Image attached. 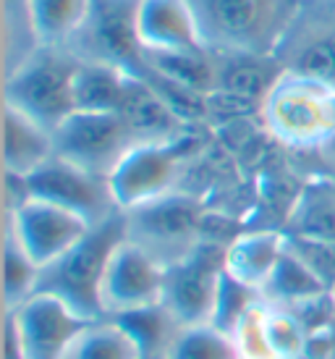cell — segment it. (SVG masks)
Segmentation results:
<instances>
[{
	"instance_id": "6da1fadb",
	"label": "cell",
	"mask_w": 335,
	"mask_h": 359,
	"mask_svg": "<svg viewBox=\"0 0 335 359\" xmlns=\"http://www.w3.org/2000/svg\"><path fill=\"white\" fill-rule=\"evenodd\" d=\"M207 50L275 58L301 0H189Z\"/></svg>"
},
{
	"instance_id": "7a4b0ae2",
	"label": "cell",
	"mask_w": 335,
	"mask_h": 359,
	"mask_svg": "<svg viewBox=\"0 0 335 359\" xmlns=\"http://www.w3.org/2000/svg\"><path fill=\"white\" fill-rule=\"evenodd\" d=\"M128 236L126 212H116L108 220L92 226L79 244H74L63 257L42 268L40 289L66 299L84 318L102 320V280L113 252Z\"/></svg>"
},
{
	"instance_id": "3957f363",
	"label": "cell",
	"mask_w": 335,
	"mask_h": 359,
	"mask_svg": "<svg viewBox=\"0 0 335 359\" xmlns=\"http://www.w3.org/2000/svg\"><path fill=\"white\" fill-rule=\"evenodd\" d=\"M259 113L273 140L294 150H322L335 137V90L301 74L283 71Z\"/></svg>"
},
{
	"instance_id": "277c9868",
	"label": "cell",
	"mask_w": 335,
	"mask_h": 359,
	"mask_svg": "<svg viewBox=\"0 0 335 359\" xmlns=\"http://www.w3.org/2000/svg\"><path fill=\"white\" fill-rule=\"evenodd\" d=\"M79 55L69 48L37 45L29 58L8 76L6 105L19 108L21 113L40 121L42 126L55 129L60 121L76 110L74 105V74Z\"/></svg>"
},
{
	"instance_id": "5b68a950",
	"label": "cell",
	"mask_w": 335,
	"mask_h": 359,
	"mask_svg": "<svg viewBox=\"0 0 335 359\" xmlns=\"http://www.w3.org/2000/svg\"><path fill=\"white\" fill-rule=\"evenodd\" d=\"M186 158V140L137 142L108 176L113 200L121 212H131L176 191L181 163Z\"/></svg>"
},
{
	"instance_id": "8992f818",
	"label": "cell",
	"mask_w": 335,
	"mask_h": 359,
	"mask_svg": "<svg viewBox=\"0 0 335 359\" xmlns=\"http://www.w3.org/2000/svg\"><path fill=\"white\" fill-rule=\"evenodd\" d=\"M223 273H226V247L207 241H199L189 255L165 265V286L160 304L170 312L178 328L212 320Z\"/></svg>"
},
{
	"instance_id": "52a82bcc",
	"label": "cell",
	"mask_w": 335,
	"mask_h": 359,
	"mask_svg": "<svg viewBox=\"0 0 335 359\" xmlns=\"http://www.w3.org/2000/svg\"><path fill=\"white\" fill-rule=\"evenodd\" d=\"M55 155L74 165L92 170L108 179L134 144L126 121L118 113H95V110H74L53 129Z\"/></svg>"
},
{
	"instance_id": "ba28073f",
	"label": "cell",
	"mask_w": 335,
	"mask_h": 359,
	"mask_svg": "<svg viewBox=\"0 0 335 359\" xmlns=\"http://www.w3.org/2000/svg\"><path fill=\"white\" fill-rule=\"evenodd\" d=\"M139 0H95L84 29L71 42V53L87 60L113 63L118 69L144 76V48L137 32Z\"/></svg>"
},
{
	"instance_id": "9c48e42d",
	"label": "cell",
	"mask_w": 335,
	"mask_h": 359,
	"mask_svg": "<svg viewBox=\"0 0 335 359\" xmlns=\"http://www.w3.org/2000/svg\"><path fill=\"white\" fill-rule=\"evenodd\" d=\"M278 66L335 90V0H301L275 53Z\"/></svg>"
},
{
	"instance_id": "30bf717a",
	"label": "cell",
	"mask_w": 335,
	"mask_h": 359,
	"mask_svg": "<svg viewBox=\"0 0 335 359\" xmlns=\"http://www.w3.org/2000/svg\"><path fill=\"white\" fill-rule=\"evenodd\" d=\"M6 318L19 336L24 359H63L81 330L95 323L48 291H34L19 307L6 309Z\"/></svg>"
},
{
	"instance_id": "8fae6325",
	"label": "cell",
	"mask_w": 335,
	"mask_h": 359,
	"mask_svg": "<svg viewBox=\"0 0 335 359\" xmlns=\"http://www.w3.org/2000/svg\"><path fill=\"white\" fill-rule=\"evenodd\" d=\"M128 239L149 250L160 262H176L197 247L202 208L186 194L170 191L144 208L126 212Z\"/></svg>"
},
{
	"instance_id": "7c38bea8",
	"label": "cell",
	"mask_w": 335,
	"mask_h": 359,
	"mask_svg": "<svg viewBox=\"0 0 335 359\" xmlns=\"http://www.w3.org/2000/svg\"><path fill=\"white\" fill-rule=\"evenodd\" d=\"M21 184H24L27 197H37V200L71 210L84 220H89L92 226L121 212L105 176H97L81 165H74L58 155L50 158L32 176L21 179Z\"/></svg>"
},
{
	"instance_id": "4fadbf2b",
	"label": "cell",
	"mask_w": 335,
	"mask_h": 359,
	"mask_svg": "<svg viewBox=\"0 0 335 359\" xmlns=\"http://www.w3.org/2000/svg\"><path fill=\"white\" fill-rule=\"evenodd\" d=\"M92 223L53 202L24 197L8 210V233L21 244L40 268L53 265L58 257L79 244L89 233Z\"/></svg>"
},
{
	"instance_id": "5bb4252c",
	"label": "cell",
	"mask_w": 335,
	"mask_h": 359,
	"mask_svg": "<svg viewBox=\"0 0 335 359\" xmlns=\"http://www.w3.org/2000/svg\"><path fill=\"white\" fill-rule=\"evenodd\" d=\"M165 262L134 239H123L116 247L102 280V312L118 318L134 309H144L163 302Z\"/></svg>"
},
{
	"instance_id": "9a60e30c",
	"label": "cell",
	"mask_w": 335,
	"mask_h": 359,
	"mask_svg": "<svg viewBox=\"0 0 335 359\" xmlns=\"http://www.w3.org/2000/svg\"><path fill=\"white\" fill-rule=\"evenodd\" d=\"M137 32L144 53H207L189 0H139Z\"/></svg>"
},
{
	"instance_id": "2e32d148",
	"label": "cell",
	"mask_w": 335,
	"mask_h": 359,
	"mask_svg": "<svg viewBox=\"0 0 335 359\" xmlns=\"http://www.w3.org/2000/svg\"><path fill=\"white\" fill-rule=\"evenodd\" d=\"M50 158H55V137L53 129L40 121L21 113L13 105L3 110V165L13 179H27L42 168Z\"/></svg>"
},
{
	"instance_id": "e0dca14e",
	"label": "cell",
	"mask_w": 335,
	"mask_h": 359,
	"mask_svg": "<svg viewBox=\"0 0 335 359\" xmlns=\"http://www.w3.org/2000/svg\"><path fill=\"white\" fill-rule=\"evenodd\" d=\"M118 116L126 121L137 142H168L181 137L184 121L170 110L160 92L144 76H131L121 100Z\"/></svg>"
},
{
	"instance_id": "ac0fdd59",
	"label": "cell",
	"mask_w": 335,
	"mask_h": 359,
	"mask_svg": "<svg viewBox=\"0 0 335 359\" xmlns=\"http://www.w3.org/2000/svg\"><path fill=\"white\" fill-rule=\"evenodd\" d=\"M325 294L327 283L317 276V270L291 244L283 252V257L278 259L275 270L270 273L265 286L259 289V297L267 304L280 309H291V312H296L299 307H306V304H315Z\"/></svg>"
},
{
	"instance_id": "d6986e66",
	"label": "cell",
	"mask_w": 335,
	"mask_h": 359,
	"mask_svg": "<svg viewBox=\"0 0 335 359\" xmlns=\"http://www.w3.org/2000/svg\"><path fill=\"white\" fill-rule=\"evenodd\" d=\"M286 250L288 236L280 231L238 233L236 239L226 247V273L259 291Z\"/></svg>"
},
{
	"instance_id": "ffe728a7",
	"label": "cell",
	"mask_w": 335,
	"mask_h": 359,
	"mask_svg": "<svg viewBox=\"0 0 335 359\" xmlns=\"http://www.w3.org/2000/svg\"><path fill=\"white\" fill-rule=\"evenodd\" d=\"M95 0H24L27 21L37 45L71 48L84 29Z\"/></svg>"
},
{
	"instance_id": "44dd1931",
	"label": "cell",
	"mask_w": 335,
	"mask_h": 359,
	"mask_svg": "<svg viewBox=\"0 0 335 359\" xmlns=\"http://www.w3.org/2000/svg\"><path fill=\"white\" fill-rule=\"evenodd\" d=\"M131 76L134 74H128L113 63L79 58V66L74 74V105L76 110L118 113Z\"/></svg>"
},
{
	"instance_id": "7402d4cb",
	"label": "cell",
	"mask_w": 335,
	"mask_h": 359,
	"mask_svg": "<svg viewBox=\"0 0 335 359\" xmlns=\"http://www.w3.org/2000/svg\"><path fill=\"white\" fill-rule=\"evenodd\" d=\"M217 58V87L215 90L238 95L244 100L262 105L267 92L273 90L283 69L275 58L262 55H238V53H215Z\"/></svg>"
},
{
	"instance_id": "603a6c76",
	"label": "cell",
	"mask_w": 335,
	"mask_h": 359,
	"mask_svg": "<svg viewBox=\"0 0 335 359\" xmlns=\"http://www.w3.org/2000/svg\"><path fill=\"white\" fill-rule=\"evenodd\" d=\"M294 239L335 244V181H312L288 215Z\"/></svg>"
},
{
	"instance_id": "cb8c5ba5",
	"label": "cell",
	"mask_w": 335,
	"mask_h": 359,
	"mask_svg": "<svg viewBox=\"0 0 335 359\" xmlns=\"http://www.w3.org/2000/svg\"><path fill=\"white\" fill-rule=\"evenodd\" d=\"M147 74L186 87L199 95H210L217 87L215 53H144Z\"/></svg>"
},
{
	"instance_id": "d4e9b609",
	"label": "cell",
	"mask_w": 335,
	"mask_h": 359,
	"mask_svg": "<svg viewBox=\"0 0 335 359\" xmlns=\"http://www.w3.org/2000/svg\"><path fill=\"white\" fill-rule=\"evenodd\" d=\"M63 359H144V351L118 320L102 318L81 330Z\"/></svg>"
},
{
	"instance_id": "484cf974",
	"label": "cell",
	"mask_w": 335,
	"mask_h": 359,
	"mask_svg": "<svg viewBox=\"0 0 335 359\" xmlns=\"http://www.w3.org/2000/svg\"><path fill=\"white\" fill-rule=\"evenodd\" d=\"M163 359H238V354L231 333L212 323H199L178 328Z\"/></svg>"
},
{
	"instance_id": "4316f807",
	"label": "cell",
	"mask_w": 335,
	"mask_h": 359,
	"mask_svg": "<svg viewBox=\"0 0 335 359\" xmlns=\"http://www.w3.org/2000/svg\"><path fill=\"white\" fill-rule=\"evenodd\" d=\"M113 320H118L121 325L137 339L144 357H163L170 339H173V333L178 330V323L170 318V312L163 304L134 309V312L118 315Z\"/></svg>"
},
{
	"instance_id": "83f0119b",
	"label": "cell",
	"mask_w": 335,
	"mask_h": 359,
	"mask_svg": "<svg viewBox=\"0 0 335 359\" xmlns=\"http://www.w3.org/2000/svg\"><path fill=\"white\" fill-rule=\"evenodd\" d=\"M42 268L21 250V244L6 231L3 244V286H6V309L19 307L40 289Z\"/></svg>"
},
{
	"instance_id": "f1b7e54d",
	"label": "cell",
	"mask_w": 335,
	"mask_h": 359,
	"mask_svg": "<svg viewBox=\"0 0 335 359\" xmlns=\"http://www.w3.org/2000/svg\"><path fill=\"white\" fill-rule=\"evenodd\" d=\"M231 339L236 344L238 359H278L267 341V302L262 297L238 320Z\"/></svg>"
},
{
	"instance_id": "f546056e",
	"label": "cell",
	"mask_w": 335,
	"mask_h": 359,
	"mask_svg": "<svg viewBox=\"0 0 335 359\" xmlns=\"http://www.w3.org/2000/svg\"><path fill=\"white\" fill-rule=\"evenodd\" d=\"M267 341L278 359H301L306 351V330L291 309L267 304Z\"/></svg>"
},
{
	"instance_id": "4dcf8cb0",
	"label": "cell",
	"mask_w": 335,
	"mask_h": 359,
	"mask_svg": "<svg viewBox=\"0 0 335 359\" xmlns=\"http://www.w3.org/2000/svg\"><path fill=\"white\" fill-rule=\"evenodd\" d=\"M259 299V291L236 280L233 276L223 273L220 289H217L215 309H212V325L226 333H233V328L238 325V320L247 315V309Z\"/></svg>"
},
{
	"instance_id": "1f68e13d",
	"label": "cell",
	"mask_w": 335,
	"mask_h": 359,
	"mask_svg": "<svg viewBox=\"0 0 335 359\" xmlns=\"http://www.w3.org/2000/svg\"><path fill=\"white\" fill-rule=\"evenodd\" d=\"M320 152L325 155L327 163H330V165H333V170H335V137H333V140H330V142H327V144H325V147H322V150H320Z\"/></svg>"
},
{
	"instance_id": "d6a6232c",
	"label": "cell",
	"mask_w": 335,
	"mask_h": 359,
	"mask_svg": "<svg viewBox=\"0 0 335 359\" xmlns=\"http://www.w3.org/2000/svg\"><path fill=\"white\" fill-rule=\"evenodd\" d=\"M144 359H163V357H144Z\"/></svg>"
}]
</instances>
